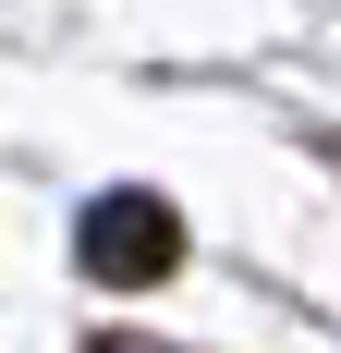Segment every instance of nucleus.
<instances>
[{
  "mask_svg": "<svg viewBox=\"0 0 341 353\" xmlns=\"http://www.w3.org/2000/svg\"><path fill=\"white\" fill-rule=\"evenodd\" d=\"M86 268H98V281H159L170 268V208L159 195H98V208H86Z\"/></svg>",
  "mask_w": 341,
  "mask_h": 353,
  "instance_id": "obj_1",
  "label": "nucleus"
}]
</instances>
